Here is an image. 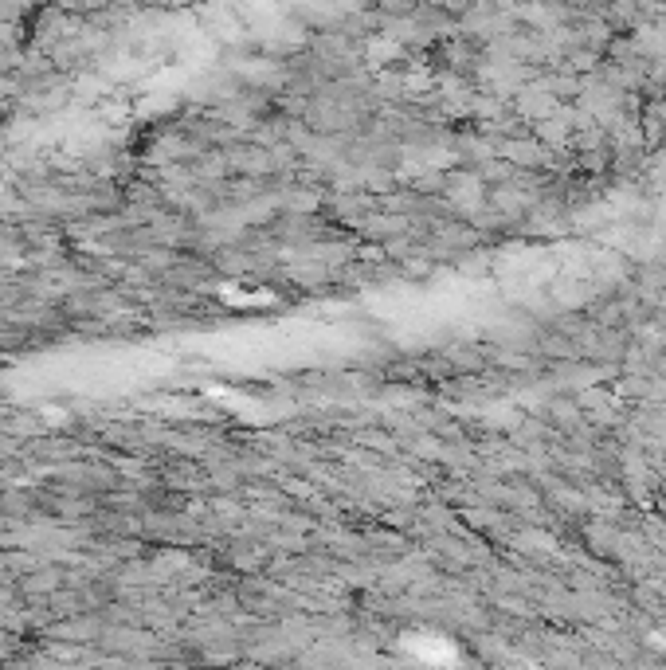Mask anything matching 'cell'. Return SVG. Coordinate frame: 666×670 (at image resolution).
Listing matches in <instances>:
<instances>
[]
</instances>
